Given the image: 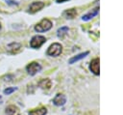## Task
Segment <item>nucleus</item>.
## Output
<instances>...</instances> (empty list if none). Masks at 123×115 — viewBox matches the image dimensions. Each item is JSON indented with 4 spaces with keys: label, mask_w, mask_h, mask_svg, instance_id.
<instances>
[{
    "label": "nucleus",
    "mask_w": 123,
    "mask_h": 115,
    "mask_svg": "<svg viewBox=\"0 0 123 115\" xmlns=\"http://www.w3.org/2000/svg\"><path fill=\"white\" fill-rule=\"evenodd\" d=\"M51 27H52V22L47 18H43L40 22H38L35 26V30L37 32H45L51 29Z\"/></svg>",
    "instance_id": "obj_1"
},
{
    "label": "nucleus",
    "mask_w": 123,
    "mask_h": 115,
    "mask_svg": "<svg viewBox=\"0 0 123 115\" xmlns=\"http://www.w3.org/2000/svg\"><path fill=\"white\" fill-rule=\"evenodd\" d=\"M62 46L61 45V43H52V44L48 47L46 53H47V55H49V56L56 57V56H59V55L62 53Z\"/></svg>",
    "instance_id": "obj_2"
},
{
    "label": "nucleus",
    "mask_w": 123,
    "mask_h": 115,
    "mask_svg": "<svg viewBox=\"0 0 123 115\" xmlns=\"http://www.w3.org/2000/svg\"><path fill=\"white\" fill-rule=\"evenodd\" d=\"M45 42H46L45 37H43V36H38V35H37V36H35V37L32 38L31 42H30V45H31V47H33V48H38V47H40Z\"/></svg>",
    "instance_id": "obj_3"
},
{
    "label": "nucleus",
    "mask_w": 123,
    "mask_h": 115,
    "mask_svg": "<svg viewBox=\"0 0 123 115\" xmlns=\"http://www.w3.org/2000/svg\"><path fill=\"white\" fill-rule=\"evenodd\" d=\"M40 70H41V66H40L38 63H37V62H32V63H30V64L26 67V71H27L28 73L31 74V75L36 74V73L38 72Z\"/></svg>",
    "instance_id": "obj_4"
},
{
    "label": "nucleus",
    "mask_w": 123,
    "mask_h": 115,
    "mask_svg": "<svg viewBox=\"0 0 123 115\" xmlns=\"http://www.w3.org/2000/svg\"><path fill=\"white\" fill-rule=\"evenodd\" d=\"M43 7H44V3H43V2H41V1L33 2V3L30 5L28 12H29V13H31V14H35V13H37V12L40 11Z\"/></svg>",
    "instance_id": "obj_5"
},
{
    "label": "nucleus",
    "mask_w": 123,
    "mask_h": 115,
    "mask_svg": "<svg viewBox=\"0 0 123 115\" xmlns=\"http://www.w3.org/2000/svg\"><path fill=\"white\" fill-rule=\"evenodd\" d=\"M89 70L96 75L99 74V59L98 58H94L91 62H90V65H89Z\"/></svg>",
    "instance_id": "obj_6"
},
{
    "label": "nucleus",
    "mask_w": 123,
    "mask_h": 115,
    "mask_svg": "<svg viewBox=\"0 0 123 115\" xmlns=\"http://www.w3.org/2000/svg\"><path fill=\"white\" fill-rule=\"evenodd\" d=\"M20 49H21V44L20 43H11V44H9L7 46L8 52L9 53H12V54L19 52Z\"/></svg>",
    "instance_id": "obj_7"
},
{
    "label": "nucleus",
    "mask_w": 123,
    "mask_h": 115,
    "mask_svg": "<svg viewBox=\"0 0 123 115\" xmlns=\"http://www.w3.org/2000/svg\"><path fill=\"white\" fill-rule=\"evenodd\" d=\"M65 101H66V99H65L64 95H62V94H58L53 100V102L56 105H63L65 103Z\"/></svg>",
    "instance_id": "obj_8"
},
{
    "label": "nucleus",
    "mask_w": 123,
    "mask_h": 115,
    "mask_svg": "<svg viewBox=\"0 0 123 115\" xmlns=\"http://www.w3.org/2000/svg\"><path fill=\"white\" fill-rule=\"evenodd\" d=\"M46 113H47V109L43 106L29 111V115H45Z\"/></svg>",
    "instance_id": "obj_9"
},
{
    "label": "nucleus",
    "mask_w": 123,
    "mask_h": 115,
    "mask_svg": "<svg viewBox=\"0 0 123 115\" xmlns=\"http://www.w3.org/2000/svg\"><path fill=\"white\" fill-rule=\"evenodd\" d=\"M98 10H99V8L98 7H96V8H94L91 12H89V13H87L86 14H85L84 16H83V20H88V19H90V18H92L93 16H95L97 14H98Z\"/></svg>",
    "instance_id": "obj_10"
},
{
    "label": "nucleus",
    "mask_w": 123,
    "mask_h": 115,
    "mask_svg": "<svg viewBox=\"0 0 123 115\" xmlns=\"http://www.w3.org/2000/svg\"><path fill=\"white\" fill-rule=\"evenodd\" d=\"M17 107L14 106V105H9L7 108H6V115H14L16 112H17Z\"/></svg>",
    "instance_id": "obj_11"
},
{
    "label": "nucleus",
    "mask_w": 123,
    "mask_h": 115,
    "mask_svg": "<svg viewBox=\"0 0 123 115\" xmlns=\"http://www.w3.org/2000/svg\"><path fill=\"white\" fill-rule=\"evenodd\" d=\"M77 14V12L75 9H70V10H67L63 13V15L66 17V18H73L75 15Z\"/></svg>",
    "instance_id": "obj_12"
},
{
    "label": "nucleus",
    "mask_w": 123,
    "mask_h": 115,
    "mask_svg": "<svg viewBox=\"0 0 123 115\" xmlns=\"http://www.w3.org/2000/svg\"><path fill=\"white\" fill-rule=\"evenodd\" d=\"M42 89H49L51 87V81L49 79H42L38 84Z\"/></svg>",
    "instance_id": "obj_13"
},
{
    "label": "nucleus",
    "mask_w": 123,
    "mask_h": 115,
    "mask_svg": "<svg viewBox=\"0 0 123 115\" xmlns=\"http://www.w3.org/2000/svg\"><path fill=\"white\" fill-rule=\"evenodd\" d=\"M87 54H88V51H86V52H84V53H81V54H79V55H77V56L71 58V59L69 60V64H73L74 62H76V61H78V60H80V59L86 57V55H87Z\"/></svg>",
    "instance_id": "obj_14"
},
{
    "label": "nucleus",
    "mask_w": 123,
    "mask_h": 115,
    "mask_svg": "<svg viewBox=\"0 0 123 115\" xmlns=\"http://www.w3.org/2000/svg\"><path fill=\"white\" fill-rule=\"evenodd\" d=\"M67 31H68V28L67 27H62L61 29L58 30V36L59 37H62V35H64L65 32H67Z\"/></svg>",
    "instance_id": "obj_15"
},
{
    "label": "nucleus",
    "mask_w": 123,
    "mask_h": 115,
    "mask_svg": "<svg viewBox=\"0 0 123 115\" xmlns=\"http://www.w3.org/2000/svg\"><path fill=\"white\" fill-rule=\"evenodd\" d=\"M16 90V88H14V87H11V88H7V89H5L4 90V94H6V95H10L11 93H12V92H14Z\"/></svg>",
    "instance_id": "obj_16"
},
{
    "label": "nucleus",
    "mask_w": 123,
    "mask_h": 115,
    "mask_svg": "<svg viewBox=\"0 0 123 115\" xmlns=\"http://www.w3.org/2000/svg\"><path fill=\"white\" fill-rule=\"evenodd\" d=\"M64 1H67V0H57L58 3H62V2H64Z\"/></svg>",
    "instance_id": "obj_17"
},
{
    "label": "nucleus",
    "mask_w": 123,
    "mask_h": 115,
    "mask_svg": "<svg viewBox=\"0 0 123 115\" xmlns=\"http://www.w3.org/2000/svg\"><path fill=\"white\" fill-rule=\"evenodd\" d=\"M1 101H2V99H1V97H0V102H1Z\"/></svg>",
    "instance_id": "obj_18"
},
{
    "label": "nucleus",
    "mask_w": 123,
    "mask_h": 115,
    "mask_svg": "<svg viewBox=\"0 0 123 115\" xmlns=\"http://www.w3.org/2000/svg\"><path fill=\"white\" fill-rule=\"evenodd\" d=\"M0 29H1V25H0Z\"/></svg>",
    "instance_id": "obj_19"
}]
</instances>
